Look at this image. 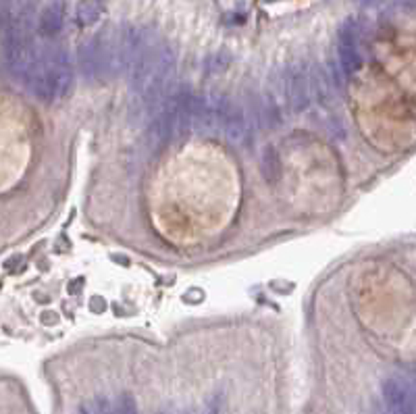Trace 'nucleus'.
I'll use <instances>...</instances> for the list:
<instances>
[{
  "label": "nucleus",
  "instance_id": "f257e3e1",
  "mask_svg": "<svg viewBox=\"0 0 416 414\" xmlns=\"http://www.w3.org/2000/svg\"><path fill=\"white\" fill-rule=\"evenodd\" d=\"M175 67H177V58H175L173 48L157 38L127 73L134 96L144 106L159 109L165 96L171 92Z\"/></svg>",
  "mask_w": 416,
  "mask_h": 414
},
{
  "label": "nucleus",
  "instance_id": "f03ea898",
  "mask_svg": "<svg viewBox=\"0 0 416 414\" xmlns=\"http://www.w3.org/2000/svg\"><path fill=\"white\" fill-rule=\"evenodd\" d=\"M196 96L188 88H175L165 96L148 129V138L157 148L173 144L194 129Z\"/></svg>",
  "mask_w": 416,
  "mask_h": 414
},
{
  "label": "nucleus",
  "instance_id": "7ed1b4c3",
  "mask_svg": "<svg viewBox=\"0 0 416 414\" xmlns=\"http://www.w3.org/2000/svg\"><path fill=\"white\" fill-rule=\"evenodd\" d=\"M25 83L42 102L65 98L73 88V63L69 52L65 48L40 52L33 67L25 75Z\"/></svg>",
  "mask_w": 416,
  "mask_h": 414
},
{
  "label": "nucleus",
  "instance_id": "20e7f679",
  "mask_svg": "<svg viewBox=\"0 0 416 414\" xmlns=\"http://www.w3.org/2000/svg\"><path fill=\"white\" fill-rule=\"evenodd\" d=\"M79 69L88 81L115 75L113 52H111V31H102L86 40L79 48Z\"/></svg>",
  "mask_w": 416,
  "mask_h": 414
},
{
  "label": "nucleus",
  "instance_id": "39448f33",
  "mask_svg": "<svg viewBox=\"0 0 416 414\" xmlns=\"http://www.w3.org/2000/svg\"><path fill=\"white\" fill-rule=\"evenodd\" d=\"M283 92H285V100H287V104L294 113L306 111L312 102L310 71L300 63L285 67V71H283Z\"/></svg>",
  "mask_w": 416,
  "mask_h": 414
},
{
  "label": "nucleus",
  "instance_id": "423d86ee",
  "mask_svg": "<svg viewBox=\"0 0 416 414\" xmlns=\"http://www.w3.org/2000/svg\"><path fill=\"white\" fill-rule=\"evenodd\" d=\"M218 134L233 146H241L248 136H250V111L246 115V109L239 106L237 102L229 100L225 96L223 102V113H221V123H218Z\"/></svg>",
  "mask_w": 416,
  "mask_h": 414
},
{
  "label": "nucleus",
  "instance_id": "0eeeda50",
  "mask_svg": "<svg viewBox=\"0 0 416 414\" xmlns=\"http://www.w3.org/2000/svg\"><path fill=\"white\" fill-rule=\"evenodd\" d=\"M360 33L354 21H346L339 27L337 33V58L344 75H352L362 67V54H360Z\"/></svg>",
  "mask_w": 416,
  "mask_h": 414
},
{
  "label": "nucleus",
  "instance_id": "6e6552de",
  "mask_svg": "<svg viewBox=\"0 0 416 414\" xmlns=\"http://www.w3.org/2000/svg\"><path fill=\"white\" fill-rule=\"evenodd\" d=\"M381 394L387 414H416V396L404 379H387Z\"/></svg>",
  "mask_w": 416,
  "mask_h": 414
},
{
  "label": "nucleus",
  "instance_id": "1a4fd4ad",
  "mask_svg": "<svg viewBox=\"0 0 416 414\" xmlns=\"http://www.w3.org/2000/svg\"><path fill=\"white\" fill-rule=\"evenodd\" d=\"M65 25V0H52L44 6L38 19V29L44 38H54Z\"/></svg>",
  "mask_w": 416,
  "mask_h": 414
},
{
  "label": "nucleus",
  "instance_id": "9d476101",
  "mask_svg": "<svg viewBox=\"0 0 416 414\" xmlns=\"http://www.w3.org/2000/svg\"><path fill=\"white\" fill-rule=\"evenodd\" d=\"M104 10H106V0H79L75 10L77 23L81 27H90L102 19Z\"/></svg>",
  "mask_w": 416,
  "mask_h": 414
},
{
  "label": "nucleus",
  "instance_id": "9b49d317",
  "mask_svg": "<svg viewBox=\"0 0 416 414\" xmlns=\"http://www.w3.org/2000/svg\"><path fill=\"white\" fill-rule=\"evenodd\" d=\"M281 165H279V154L273 146H266V150L262 152V175L269 182H275L279 177Z\"/></svg>",
  "mask_w": 416,
  "mask_h": 414
},
{
  "label": "nucleus",
  "instance_id": "f8f14e48",
  "mask_svg": "<svg viewBox=\"0 0 416 414\" xmlns=\"http://www.w3.org/2000/svg\"><path fill=\"white\" fill-rule=\"evenodd\" d=\"M79 414H117V411L106 398H96L94 402L79 406Z\"/></svg>",
  "mask_w": 416,
  "mask_h": 414
},
{
  "label": "nucleus",
  "instance_id": "ddd939ff",
  "mask_svg": "<svg viewBox=\"0 0 416 414\" xmlns=\"http://www.w3.org/2000/svg\"><path fill=\"white\" fill-rule=\"evenodd\" d=\"M404 383L413 390V394L416 396V363L404 367Z\"/></svg>",
  "mask_w": 416,
  "mask_h": 414
},
{
  "label": "nucleus",
  "instance_id": "4468645a",
  "mask_svg": "<svg viewBox=\"0 0 416 414\" xmlns=\"http://www.w3.org/2000/svg\"><path fill=\"white\" fill-rule=\"evenodd\" d=\"M205 414H218V400H210Z\"/></svg>",
  "mask_w": 416,
  "mask_h": 414
},
{
  "label": "nucleus",
  "instance_id": "2eb2a0df",
  "mask_svg": "<svg viewBox=\"0 0 416 414\" xmlns=\"http://www.w3.org/2000/svg\"><path fill=\"white\" fill-rule=\"evenodd\" d=\"M394 2L404 6V8H416V0H394Z\"/></svg>",
  "mask_w": 416,
  "mask_h": 414
},
{
  "label": "nucleus",
  "instance_id": "dca6fc26",
  "mask_svg": "<svg viewBox=\"0 0 416 414\" xmlns=\"http://www.w3.org/2000/svg\"><path fill=\"white\" fill-rule=\"evenodd\" d=\"M356 2H358L360 6H375L379 0H356Z\"/></svg>",
  "mask_w": 416,
  "mask_h": 414
},
{
  "label": "nucleus",
  "instance_id": "f3484780",
  "mask_svg": "<svg viewBox=\"0 0 416 414\" xmlns=\"http://www.w3.org/2000/svg\"><path fill=\"white\" fill-rule=\"evenodd\" d=\"M375 414H383V413H375Z\"/></svg>",
  "mask_w": 416,
  "mask_h": 414
},
{
  "label": "nucleus",
  "instance_id": "a211bd4d",
  "mask_svg": "<svg viewBox=\"0 0 416 414\" xmlns=\"http://www.w3.org/2000/svg\"><path fill=\"white\" fill-rule=\"evenodd\" d=\"M186 414H190V413H186Z\"/></svg>",
  "mask_w": 416,
  "mask_h": 414
}]
</instances>
